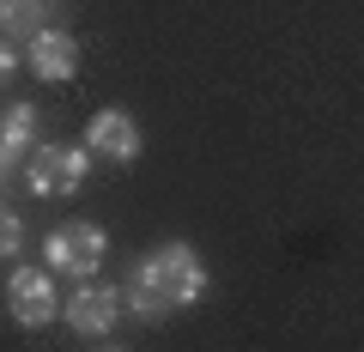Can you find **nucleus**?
I'll list each match as a JSON object with an SVG mask.
<instances>
[{
	"label": "nucleus",
	"instance_id": "nucleus-1",
	"mask_svg": "<svg viewBox=\"0 0 364 352\" xmlns=\"http://www.w3.org/2000/svg\"><path fill=\"white\" fill-rule=\"evenodd\" d=\"M200 292H207V261L188 243H152L134 261L128 286H122V304L134 310V322H164V316L200 304Z\"/></svg>",
	"mask_w": 364,
	"mask_h": 352
},
{
	"label": "nucleus",
	"instance_id": "nucleus-2",
	"mask_svg": "<svg viewBox=\"0 0 364 352\" xmlns=\"http://www.w3.org/2000/svg\"><path fill=\"white\" fill-rule=\"evenodd\" d=\"M109 261V237L91 219H67L43 237V267L49 274H73V279H97V267Z\"/></svg>",
	"mask_w": 364,
	"mask_h": 352
},
{
	"label": "nucleus",
	"instance_id": "nucleus-3",
	"mask_svg": "<svg viewBox=\"0 0 364 352\" xmlns=\"http://www.w3.org/2000/svg\"><path fill=\"white\" fill-rule=\"evenodd\" d=\"M85 176H91V152H85V146L43 140V146H31V158H25V183H31V195H37V201L73 195Z\"/></svg>",
	"mask_w": 364,
	"mask_h": 352
},
{
	"label": "nucleus",
	"instance_id": "nucleus-4",
	"mask_svg": "<svg viewBox=\"0 0 364 352\" xmlns=\"http://www.w3.org/2000/svg\"><path fill=\"white\" fill-rule=\"evenodd\" d=\"M122 286H109V279H79V292L67 298V328L85 340H109L122 322Z\"/></svg>",
	"mask_w": 364,
	"mask_h": 352
},
{
	"label": "nucleus",
	"instance_id": "nucleus-5",
	"mask_svg": "<svg viewBox=\"0 0 364 352\" xmlns=\"http://www.w3.org/2000/svg\"><path fill=\"white\" fill-rule=\"evenodd\" d=\"M6 310L18 328H49L61 298H55V274L49 267H13L6 274Z\"/></svg>",
	"mask_w": 364,
	"mask_h": 352
},
{
	"label": "nucleus",
	"instance_id": "nucleus-6",
	"mask_svg": "<svg viewBox=\"0 0 364 352\" xmlns=\"http://www.w3.org/2000/svg\"><path fill=\"white\" fill-rule=\"evenodd\" d=\"M140 122L128 116V110H97V116L85 122V152L91 158H104V164H134V158H140Z\"/></svg>",
	"mask_w": 364,
	"mask_h": 352
},
{
	"label": "nucleus",
	"instance_id": "nucleus-7",
	"mask_svg": "<svg viewBox=\"0 0 364 352\" xmlns=\"http://www.w3.org/2000/svg\"><path fill=\"white\" fill-rule=\"evenodd\" d=\"M25 61L37 79H49V85H67V79L79 73V43L73 31H37V37L25 43Z\"/></svg>",
	"mask_w": 364,
	"mask_h": 352
},
{
	"label": "nucleus",
	"instance_id": "nucleus-8",
	"mask_svg": "<svg viewBox=\"0 0 364 352\" xmlns=\"http://www.w3.org/2000/svg\"><path fill=\"white\" fill-rule=\"evenodd\" d=\"M0 31L31 43L43 31V0H0Z\"/></svg>",
	"mask_w": 364,
	"mask_h": 352
},
{
	"label": "nucleus",
	"instance_id": "nucleus-9",
	"mask_svg": "<svg viewBox=\"0 0 364 352\" xmlns=\"http://www.w3.org/2000/svg\"><path fill=\"white\" fill-rule=\"evenodd\" d=\"M0 134H6L18 152H31V140H37V104H6V116H0Z\"/></svg>",
	"mask_w": 364,
	"mask_h": 352
},
{
	"label": "nucleus",
	"instance_id": "nucleus-10",
	"mask_svg": "<svg viewBox=\"0 0 364 352\" xmlns=\"http://www.w3.org/2000/svg\"><path fill=\"white\" fill-rule=\"evenodd\" d=\"M18 249H25V219L0 201V255H18Z\"/></svg>",
	"mask_w": 364,
	"mask_h": 352
},
{
	"label": "nucleus",
	"instance_id": "nucleus-11",
	"mask_svg": "<svg viewBox=\"0 0 364 352\" xmlns=\"http://www.w3.org/2000/svg\"><path fill=\"white\" fill-rule=\"evenodd\" d=\"M25 158H31V152H18V146L6 140V134H0V183H6V176H13V170L25 164Z\"/></svg>",
	"mask_w": 364,
	"mask_h": 352
},
{
	"label": "nucleus",
	"instance_id": "nucleus-12",
	"mask_svg": "<svg viewBox=\"0 0 364 352\" xmlns=\"http://www.w3.org/2000/svg\"><path fill=\"white\" fill-rule=\"evenodd\" d=\"M13 73H18V43L0 37V85H13Z\"/></svg>",
	"mask_w": 364,
	"mask_h": 352
},
{
	"label": "nucleus",
	"instance_id": "nucleus-13",
	"mask_svg": "<svg viewBox=\"0 0 364 352\" xmlns=\"http://www.w3.org/2000/svg\"><path fill=\"white\" fill-rule=\"evenodd\" d=\"M104 352H122V346H104Z\"/></svg>",
	"mask_w": 364,
	"mask_h": 352
}]
</instances>
